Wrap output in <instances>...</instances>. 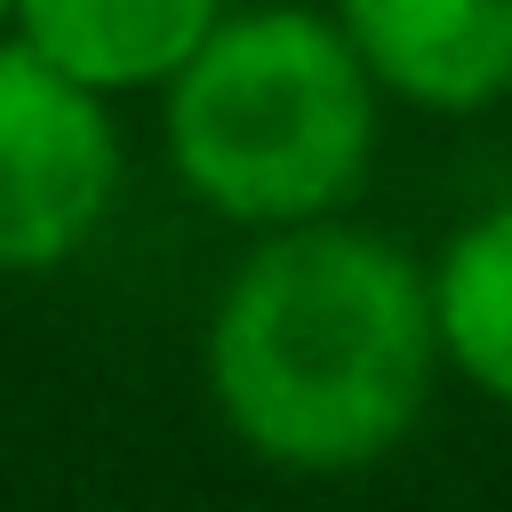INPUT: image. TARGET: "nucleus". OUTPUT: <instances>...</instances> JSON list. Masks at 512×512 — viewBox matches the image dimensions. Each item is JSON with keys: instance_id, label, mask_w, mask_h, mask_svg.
Listing matches in <instances>:
<instances>
[{"instance_id": "obj_1", "label": "nucleus", "mask_w": 512, "mask_h": 512, "mask_svg": "<svg viewBox=\"0 0 512 512\" xmlns=\"http://www.w3.org/2000/svg\"><path fill=\"white\" fill-rule=\"evenodd\" d=\"M440 376L432 272L352 224L272 232L216 296L208 392L224 432L280 472L392 456Z\"/></svg>"}, {"instance_id": "obj_2", "label": "nucleus", "mask_w": 512, "mask_h": 512, "mask_svg": "<svg viewBox=\"0 0 512 512\" xmlns=\"http://www.w3.org/2000/svg\"><path fill=\"white\" fill-rule=\"evenodd\" d=\"M168 160L232 224H328L376 152V80L320 8L224 16L168 80Z\"/></svg>"}, {"instance_id": "obj_3", "label": "nucleus", "mask_w": 512, "mask_h": 512, "mask_svg": "<svg viewBox=\"0 0 512 512\" xmlns=\"http://www.w3.org/2000/svg\"><path fill=\"white\" fill-rule=\"evenodd\" d=\"M120 192V128L104 96L0 40V272L80 256Z\"/></svg>"}, {"instance_id": "obj_4", "label": "nucleus", "mask_w": 512, "mask_h": 512, "mask_svg": "<svg viewBox=\"0 0 512 512\" xmlns=\"http://www.w3.org/2000/svg\"><path fill=\"white\" fill-rule=\"evenodd\" d=\"M336 32L424 112H480L512 88V0H336Z\"/></svg>"}, {"instance_id": "obj_5", "label": "nucleus", "mask_w": 512, "mask_h": 512, "mask_svg": "<svg viewBox=\"0 0 512 512\" xmlns=\"http://www.w3.org/2000/svg\"><path fill=\"white\" fill-rule=\"evenodd\" d=\"M224 24V0H16V48H32L48 72H64L88 96L120 88H168L208 32Z\"/></svg>"}, {"instance_id": "obj_6", "label": "nucleus", "mask_w": 512, "mask_h": 512, "mask_svg": "<svg viewBox=\"0 0 512 512\" xmlns=\"http://www.w3.org/2000/svg\"><path fill=\"white\" fill-rule=\"evenodd\" d=\"M440 360L496 408H512V200L480 208L432 264Z\"/></svg>"}, {"instance_id": "obj_7", "label": "nucleus", "mask_w": 512, "mask_h": 512, "mask_svg": "<svg viewBox=\"0 0 512 512\" xmlns=\"http://www.w3.org/2000/svg\"><path fill=\"white\" fill-rule=\"evenodd\" d=\"M8 32H16V0H0V40H8Z\"/></svg>"}]
</instances>
